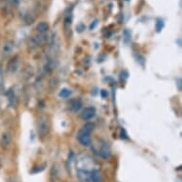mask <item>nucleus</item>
Listing matches in <instances>:
<instances>
[{"instance_id":"obj_1","label":"nucleus","mask_w":182,"mask_h":182,"mask_svg":"<svg viewBox=\"0 0 182 182\" xmlns=\"http://www.w3.org/2000/svg\"><path fill=\"white\" fill-rule=\"evenodd\" d=\"M93 124L91 122H87L83 126L78 133H77V140L83 145V146H89L91 144V134L93 130Z\"/></svg>"},{"instance_id":"obj_2","label":"nucleus","mask_w":182,"mask_h":182,"mask_svg":"<svg viewBox=\"0 0 182 182\" xmlns=\"http://www.w3.org/2000/svg\"><path fill=\"white\" fill-rule=\"evenodd\" d=\"M49 132V124L48 120L45 117H41L37 121V133L41 137L47 136Z\"/></svg>"},{"instance_id":"obj_3","label":"nucleus","mask_w":182,"mask_h":182,"mask_svg":"<svg viewBox=\"0 0 182 182\" xmlns=\"http://www.w3.org/2000/svg\"><path fill=\"white\" fill-rule=\"evenodd\" d=\"M95 153L102 158H108L111 157V150L107 144H102L98 149H95Z\"/></svg>"},{"instance_id":"obj_4","label":"nucleus","mask_w":182,"mask_h":182,"mask_svg":"<svg viewBox=\"0 0 182 182\" xmlns=\"http://www.w3.org/2000/svg\"><path fill=\"white\" fill-rule=\"evenodd\" d=\"M95 114V109L93 107H87L81 112V117L84 120H89V119L92 118Z\"/></svg>"},{"instance_id":"obj_5","label":"nucleus","mask_w":182,"mask_h":182,"mask_svg":"<svg viewBox=\"0 0 182 182\" xmlns=\"http://www.w3.org/2000/svg\"><path fill=\"white\" fill-rule=\"evenodd\" d=\"M12 142V134L9 132H5L2 134L1 139H0V144L3 148H8Z\"/></svg>"},{"instance_id":"obj_6","label":"nucleus","mask_w":182,"mask_h":182,"mask_svg":"<svg viewBox=\"0 0 182 182\" xmlns=\"http://www.w3.org/2000/svg\"><path fill=\"white\" fill-rule=\"evenodd\" d=\"M82 107V102L78 98H72L69 102V108L72 112H78Z\"/></svg>"},{"instance_id":"obj_7","label":"nucleus","mask_w":182,"mask_h":182,"mask_svg":"<svg viewBox=\"0 0 182 182\" xmlns=\"http://www.w3.org/2000/svg\"><path fill=\"white\" fill-rule=\"evenodd\" d=\"M17 68H18V57L15 56L13 59L10 60V62L8 63V71L10 72H15L17 71Z\"/></svg>"},{"instance_id":"obj_8","label":"nucleus","mask_w":182,"mask_h":182,"mask_svg":"<svg viewBox=\"0 0 182 182\" xmlns=\"http://www.w3.org/2000/svg\"><path fill=\"white\" fill-rule=\"evenodd\" d=\"M36 29H37V31H38L40 34H45L47 31L49 30V25H48V23H46V22H40L37 25Z\"/></svg>"},{"instance_id":"obj_9","label":"nucleus","mask_w":182,"mask_h":182,"mask_svg":"<svg viewBox=\"0 0 182 182\" xmlns=\"http://www.w3.org/2000/svg\"><path fill=\"white\" fill-rule=\"evenodd\" d=\"M12 51H13V45H12L11 42H8L6 45L4 46V49H3L4 55H8Z\"/></svg>"},{"instance_id":"obj_10","label":"nucleus","mask_w":182,"mask_h":182,"mask_svg":"<svg viewBox=\"0 0 182 182\" xmlns=\"http://www.w3.org/2000/svg\"><path fill=\"white\" fill-rule=\"evenodd\" d=\"M71 93L72 92L68 89H62L59 92V96L62 97V98H67V97H69L71 95Z\"/></svg>"},{"instance_id":"obj_11","label":"nucleus","mask_w":182,"mask_h":182,"mask_svg":"<svg viewBox=\"0 0 182 182\" xmlns=\"http://www.w3.org/2000/svg\"><path fill=\"white\" fill-rule=\"evenodd\" d=\"M131 32H130V31L128 30V29H126L125 31H124V33H123V36H124V42H125L126 44H128L129 43V41L131 40Z\"/></svg>"},{"instance_id":"obj_12","label":"nucleus","mask_w":182,"mask_h":182,"mask_svg":"<svg viewBox=\"0 0 182 182\" xmlns=\"http://www.w3.org/2000/svg\"><path fill=\"white\" fill-rule=\"evenodd\" d=\"M164 27V22L162 19H157V24H155V29H157V33H160L161 31H162Z\"/></svg>"},{"instance_id":"obj_13","label":"nucleus","mask_w":182,"mask_h":182,"mask_svg":"<svg viewBox=\"0 0 182 182\" xmlns=\"http://www.w3.org/2000/svg\"><path fill=\"white\" fill-rule=\"evenodd\" d=\"M7 95H8V99H9V101H10V103L12 104H13V101H14V95H13V91L12 90H10L9 92H8V93H7Z\"/></svg>"},{"instance_id":"obj_14","label":"nucleus","mask_w":182,"mask_h":182,"mask_svg":"<svg viewBox=\"0 0 182 182\" xmlns=\"http://www.w3.org/2000/svg\"><path fill=\"white\" fill-rule=\"evenodd\" d=\"M7 1L9 3H11L13 5H14V6H17V5L19 4V0H7Z\"/></svg>"},{"instance_id":"obj_15","label":"nucleus","mask_w":182,"mask_h":182,"mask_svg":"<svg viewBox=\"0 0 182 182\" xmlns=\"http://www.w3.org/2000/svg\"><path fill=\"white\" fill-rule=\"evenodd\" d=\"M2 84H3V74H2L1 67H0V87L2 86Z\"/></svg>"},{"instance_id":"obj_16","label":"nucleus","mask_w":182,"mask_h":182,"mask_svg":"<svg viewBox=\"0 0 182 182\" xmlns=\"http://www.w3.org/2000/svg\"><path fill=\"white\" fill-rule=\"evenodd\" d=\"M178 86H179V87H178V89H179V90H181V79L179 78V79L178 80Z\"/></svg>"},{"instance_id":"obj_17","label":"nucleus","mask_w":182,"mask_h":182,"mask_svg":"<svg viewBox=\"0 0 182 182\" xmlns=\"http://www.w3.org/2000/svg\"><path fill=\"white\" fill-rule=\"evenodd\" d=\"M8 182H17V180H16V179H14V178H11Z\"/></svg>"}]
</instances>
